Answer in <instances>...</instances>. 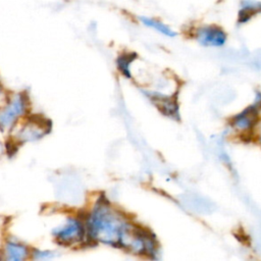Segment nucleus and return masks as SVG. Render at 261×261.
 <instances>
[{"label": "nucleus", "instance_id": "9", "mask_svg": "<svg viewBox=\"0 0 261 261\" xmlns=\"http://www.w3.org/2000/svg\"><path fill=\"white\" fill-rule=\"evenodd\" d=\"M138 19L146 28L151 29V30L155 31L156 33H158V34H160L164 37L174 38V37L177 36V32L161 19H158L156 17L146 16V15H141V16L138 17Z\"/></svg>", "mask_w": 261, "mask_h": 261}, {"label": "nucleus", "instance_id": "4", "mask_svg": "<svg viewBox=\"0 0 261 261\" xmlns=\"http://www.w3.org/2000/svg\"><path fill=\"white\" fill-rule=\"evenodd\" d=\"M193 39L206 48H221L228 40L226 31L216 23H200L192 29Z\"/></svg>", "mask_w": 261, "mask_h": 261}, {"label": "nucleus", "instance_id": "1", "mask_svg": "<svg viewBox=\"0 0 261 261\" xmlns=\"http://www.w3.org/2000/svg\"><path fill=\"white\" fill-rule=\"evenodd\" d=\"M87 243L121 247L134 222L114 208L105 197L100 196L85 216Z\"/></svg>", "mask_w": 261, "mask_h": 261}, {"label": "nucleus", "instance_id": "12", "mask_svg": "<svg viewBox=\"0 0 261 261\" xmlns=\"http://www.w3.org/2000/svg\"><path fill=\"white\" fill-rule=\"evenodd\" d=\"M5 152V145H3L1 142H0V157L4 154Z\"/></svg>", "mask_w": 261, "mask_h": 261}, {"label": "nucleus", "instance_id": "5", "mask_svg": "<svg viewBox=\"0 0 261 261\" xmlns=\"http://www.w3.org/2000/svg\"><path fill=\"white\" fill-rule=\"evenodd\" d=\"M50 126L51 124L46 122L44 117L33 115L28 121L19 125L12 140L17 144L39 141L45 137L48 132H50Z\"/></svg>", "mask_w": 261, "mask_h": 261}, {"label": "nucleus", "instance_id": "11", "mask_svg": "<svg viewBox=\"0 0 261 261\" xmlns=\"http://www.w3.org/2000/svg\"><path fill=\"white\" fill-rule=\"evenodd\" d=\"M56 256V253L51 250H40V249H35L32 251V258L37 259V260H47V259H52Z\"/></svg>", "mask_w": 261, "mask_h": 261}, {"label": "nucleus", "instance_id": "2", "mask_svg": "<svg viewBox=\"0 0 261 261\" xmlns=\"http://www.w3.org/2000/svg\"><path fill=\"white\" fill-rule=\"evenodd\" d=\"M54 241L63 247H72L87 242L85 219L77 216H68L61 224L51 231Z\"/></svg>", "mask_w": 261, "mask_h": 261}, {"label": "nucleus", "instance_id": "3", "mask_svg": "<svg viewBox=\"0 0 261 261\" xmlns=\"http://www.w3.org/2000/svg\"><path fill=\"white\" fill-rule=\"evenodd\" d=\"M29 109V100L23 93L13 94L6 103L0 107V132L12 130Z\"/></svg>", "mask_w": 261, "mask_h": 261}, {"label": "nucleus", "instance_id": "10", "mask_svg": "<svg viewBox=\"0 0 261 261\" xmlns=\"http://www.w3.org/2000/svg\"><path fill=\"white\" fill-rule=\"evenodd\" d=\"M136 53L134 52H124L117 56L116 58V66L119 72L125 77V79H132V64L136 60Z\"/></svg>", "mask_w": 261, "mask_h": 261}, {"label": "nucleus", "instance_id": "7", "mask_svg": "<svg viewBox=\"0 0 261 261\" xmlns=\"http://www.w3.org/2000/svg\"><path fill=\"white\" fill-rule=\"evenodd\" d=\"M1 254V259L7 261H23L32 255V251L24 243L10 237L5 240Z\"/></svg>", "mask_w": 261, "mask_h": 261}, {"label": "nucleus", "instance_id": "6", "mask_svg": "<svg viewBox=\"0 0 261 261\" xmlns=\"http://www.w3.org/2000/svg\"><path fill=\"white\" fill-rule=\"evenodd\" d=\"M261 109V94L258 93L254 104L250 105L242 112L233 116L231 119V125L241 132H246L251 129L257 121L258 113Z\"/></svg>", "mask_w": 261, "mask_h": 261}, {"label": "nucleus", "instance_id": "13", "mask_svg": "<svg viewBox=\"0 0 261 261\" xmlns=\"http://www.w3.org/2000/svg\"><path fill=\"white\" fill-rule=\"evenodd\" d=\"M258 138H259V141L261 143V123L259 125V129H258Z\"/></svg>", "mask_w": 261, "mask_h": 261}, {"label": "nucleus", "instance_id": "8", "mask_svg": "<svg viewBox=\"0 0 261 261\" xmlns=\"http://www.w3.org/2000/svg\"><path fill=\"white\" fill-rule=\"evenodd\" d=\"M261 14V0H239L237 23L245 25Z\"/></svg>", "mask_w": 261, "mask_h": 261}]
</instances>
